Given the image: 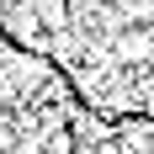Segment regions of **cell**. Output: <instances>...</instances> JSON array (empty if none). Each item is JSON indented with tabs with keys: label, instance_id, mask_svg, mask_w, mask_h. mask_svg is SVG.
Segmentation results:
<instances>
[{
	"label": "cell",
	"instance_id": "obj_1",
	"mask_svg": "<svg viewBox=\"0 0 154 154\" xmlns=\"http://www.w3.org/2000/svg\"><path fill=\"white\" fill-rule=\"evenodd\" d=\"M117 53H122V59H149V53H154V37H149V32H122V37H117Z\"/></svg>",
	"mask_w": 154,
	"mask_h": 154
},
{
	"label": "cell",
	"instance_id": "obj_2",
	"mask_svg": "<svg viewBox=\"0 0 154 154\" xmlns=\"http://www.w3.org/2000/svg\"><path fill=\"white\" fill-rule=\"evenodd\" d=\"M11 154H48V138H43V133H16Z\"/></svg>",
	"mask_w": 154,
	"mask_h": 154
},
{
	"label": "cell",
	"instance_id": "obj_3",
	"mask_svg": "<svg viewBox=\"0 0 154 154\" xmlns=\"http://www.w3.org/2000/svg\"><path fill=\"white\" fill-rule=\"evenodd\" d=\"M143 117H154V96H149V101H143Z\"/></svg>",
	"mask_w": 154,
	"mask_h": 154
}]
</instances>
